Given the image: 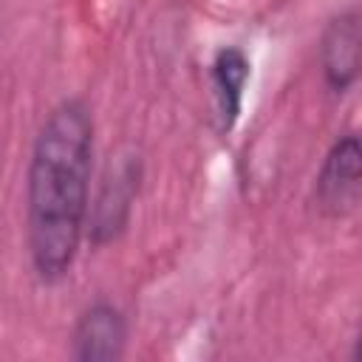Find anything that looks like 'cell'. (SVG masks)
I'll use <instances>...</instances> for the list:
<instances>
[{
	"mask_svg": "<svg viewBox=\"0 0 362 362\" xmlns=\"http://www.w3.org/2000/svg\"><path fill=\"white\" fill-rule=\"evenodd\" d=\"M93 116L85 99L71 96L42 119L25 170V243L42 283H59L85 238L90 206Z\"/></svg>",
	"mask_w": 362,
	"mask_h": 362,
	"instance_id": "cell-1",
	"label": "cell"
},
{
	"mask_svg": "<svg viewBox=\"0 0 362 362\" xmlns=\"http://www.w3.org/2000/svg\"><path fill=\"white\" fill-rule=\"evenodd\" d=\"M139 181H141L139 156H124V158L116 161V167L107 170L96 198L88 206L85 235L93 246L113 243L124 232V226L130 221V212H133L136 192H139Z\"/></svg>",
	"mask_w": 362,
	"mask_h": 362,
	"instance_id": "cell-2",
	"label": "cell"
},
{
	"mask_svg": "<svg viewBox=\"0 0 362 362\" xmlns=\"http://www.w3.org/2000/svg\"><path fill=\"white\" fill-rule=\"evenodd\" d=\"M362 147L356 133L339 136L317 173L314 181V201L317 209L325 218H345L356 209L359 204V189H362Z\"/></svg>",
	"mask_w": 362,
	"mask_h": 362,
	"instance_id": "cell-3",
	"label": "cell"
},
{
	"mask_svg": "<svg viewBox=\"0 0 362 362\" xmlns=\"http://www.w3.org/2000/svg\"><path fill=\"white\" fill-rule=\"evenodd\" d=\"M127 348V317L110 300L90 303L74 322L71 356L76 362H116Z\"/></svg>",
	"mask_w": 362,
	"mask_h": 362,
	"instance_id": "cell-4",
	"label": "cell"
},
{
	"mask_svg": "<svg viewBox=\"0 0 362 362\" xmlns=\"http://www.w3.org/2000/svg\"><path fill=\"white\" fill-rule=\"evenodd\" d=\"M359 11L348 8L337 14L320 40V65H322V79L331 93H345L354 88L359 76Z\"/></svg>",
	"mask_w": 362,
	"mask_h": 362,
	"instance_id": "cell-5",
	"label": "cell"
},
{
	"mask_svg": "<svg viewBox=\"0 0 362 362\" xmlns=\"http://www.w3.org/2000/svg\"><path fill=\"white\" fill-rule=\"evenodd\" d=\"M249 57L238 45H223L209 65V85H212V102L218 116V130L229 133L240 116L243 107V88L249 82Z\"/></svg>",
	"mask_w": 362,
	"mask_h": 362,
	"instance_id": "cell-6",
	"label": "cell"
}]
</instances>
